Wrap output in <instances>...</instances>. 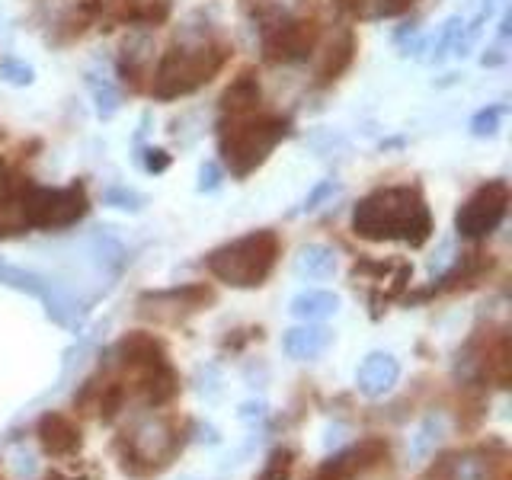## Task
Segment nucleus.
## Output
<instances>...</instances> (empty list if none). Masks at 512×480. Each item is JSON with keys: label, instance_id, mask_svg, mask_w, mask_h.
I'll list each match as a JSON object with an SVG mask.
<instances>
[{"label": "nucleus", "instance_id": "423d86ee", "mask_svg": "<svg viewBox=\"0 0 512 480\" xmlns=\"http://www.w3.org/2000/svg\"><path fill=\"white\" fill-rule=\"evenodd\" d=\"M509 208V186L503 180H493L487 186H480L474 196L461 205V212L455 218L458 234L464 237H487L503 224Z\"/></svg>", "mask_w": 512, "mask_h": 480}, {"label": "nucleus", "instance_id": "2eb2a0df", "mask_svg": "<svg viewBox=\"0 0 512 480\" xmlns=\"http://www.w3.org/2000/svg\"><path fill=\"white\" fill-rule=\"evenodd\" d=\"M336 308H340V298L330 292H304L292 301V314L308 320V324H314V320H327L330 314H336Z\"/></svg>", "mask_w": 512, "mask_h": 480}, {"label": "nucleus", "instance_id": "dca6fc26", "mask_svg": "<svg viewBox=\"0 0 512 480\" xmlns=\"http://www.w3.org/2000/svg\"><path fill=\"white\" fill-rule=\"evenodd\" d=\"M439 439H442V420H439V416H429V420L416 429V436L410 439L413 458H429L432 452H436Z\"/></svg>", "mask_w": 512, "mask_h": 480}, {"label": "nucleus", "instance_id": "f3484780", "mask_svg": "<svg viewBox=\"0 0 512 480\" xmlns=\"http://www.w3.org/2000/svg\"><path fill=\"white\" fill-rule=\"evenodd\" d=\"M448 480H490V468L480 455H461L448 461Z\"/></svg>", "mask_w": 512, "mask_h": 480}, {"label": "nucleus", "instance_id": "f8f14e48", "mask_svg": "<svg viewBox=\"0 0 512 480\" xmlns=\"http://www.w3.org/2000/svg\"><path fill=\"white\" fill-rule=\"evenodd\" d=\"M330 346V330L308 324V327H295L285 333L282 349L288 352V359H298V362H311L317 356H324Z\"/></svg>", "mask_w": 512, "mask_h": 480}, {"label": "nucleus", "instance_id": "393cba45", "mask_svg": "<svg viewBox=\"0 0 512 480\" xmlns=\"http://www.w3.org/2000/svg\"><path fill=\"white\" fill-rule=\"evenodd\" d=\"M215 186H218V167L208 164L202 167V189H215Z\"/></svg>", "mask_w": 512, "mask_h": 480}, {"label": "nucleus", "instance_id": "b1692460", "mask_svg": "<svg viewBox=\"0 0 512 480\" xmlns=\"http://www.w3.org/2000/svg\"><path fill=\"white\" fill-rule=\"evenodd\" d=\"M106 199H109V202H122L119 208H132V205H128V202H141V199L135 196V192H125V189H112Z\"/></svg>", "mask_w": 512, "mask_h": 480}, {"label": "nucleus", "instance_id": "4468645a", "mask_svg": "<svg viewBox=\"0 0 512 480\" xmlns=\"http://www.w3.org/2000/svg\"><path fill=\"white\" fill-rule=\"evenodd\" d=\"M256 106H260V84H256L250 74L237 77L234 84L224 90V96H221V109L231 112V119L247 116V112H253Z\"/></svg>", "mask_w": 512, "mask_h": 480}, {"label": "nucleus", "instance_id": "9b49d317", "mask_svg": "<svg viewBox=\"0 0 512 480\" xmlns=\"http://www.w3.org/2000/svg\"><path fill=\"white\" fill-rule=\"evenodd\" d=\"M400 378V365L394 356L388 352H375V356H368L362 365H359V375H356V384L365 397H381L388 394Z\"/></svg>", "mask_w": 512, "mask_h": 480}, {"label": "nucleus", "instance_id": "6ab92c4d", "mask_svg": "<svg viewBox=\"0 0 512 480\" xmlns=\"http://www.w3.org/2000/svg\"><path fill=\"white\" fill-rule=\"evenodd\" d=\"M292 452L288 448H282V452H276L269 458V464H266V471L256 477V480H288V474H292Z\"/></svg>", "mask_w": 512, "mask_h": 480}, {"label": "nucleus", "instance_id": "6e6552de", "mask_svg": "<svg viewBox=\"0 0 512 480\" xmlns=\"http://www.w3.org/2000/svg\"><path fill=\"white\" fill-rule=\"evenodd\" d=\"M388 458V442L381 439H365L349 452H340L336 458H330L324 468L314 474V480H349L368 468H375L378 461Z\"/></svg>", "mask_w": 512, "mask_h": 480}, {"label": "nucleus", "instance_id": "aec40b11", "mask_svg": "<svg viewBox=\"0 0 512 480\" xmlns=\"http://www.w3.org/2000/svg\"><path fill=\"white\" fill-rule=\"evenodd\" d=\"M500 116H503V109H487V112H480V116L474 119V135H493V132H496V125H500Z\"/></svg>", "mask_w": 512, "mask_h": 480}, {"label": "nucleus", "instance_id": "0eeeda50", "mask_svg": "<svg viewBox=\"0 0 512 480\" xmlns=\"http://www.w3.org/2000/svg\"><path fill=\"white\" fill-rule=\"evenodd\" d=\"M317 23H276L266 36V58L269 61H304L317 42Z\"/></svg>", "mask_w": 512, "mask_h": 480}, {"label": "nucleus", "instance_id": "412c9836", "mask_svg": "<svg viewBox=\"0 0 512 480\" xmlns=\"http://www.w3.org/2000/svg\"><path fill=\"white\" fill-rule=\"evenodd\" d=\"M0 74H4L7 80H13V84H29L32 80V71L26 68V64H16V61H4Z\"/></svg>", "mask_w": 512, "mask_h": 480}, {"label": "nucleus", "instance_id": "5701e85b", "mask_svg": "<svg viewBox=\"0 0 512 480\" xmlns=\"http://www.w3.org/2000/svg\"><path fill=\"white\" fill-rule=\"evenodd\" d=\"M336 192V183H324V186H317L314 192H311V199L304 202V208H308V212H314V208H320V202H324L327 196H333Z\"/></svg>", "mask_w": 512, "mask_h": 480}, {"label": "nucleus", "instance_id": "39448f33", "mask_svg": "<svg viewBox=\"0 0 512 480\" xmlns=\"http://www.w3.org/2000/svg\"><path fill=\"white\" fill-rule=\"evenodd\" d=\"M10 196L20 205L23 221L32 224V228H64V224H74L87 212V196L80 186H64V189L20 186Z\"/></svg>", "mask_w": 512, "mask_h": 480}, {"label": "nucleus", "instance_id": "ddd939ff", "mask_svg": "<svg viewBox=\"0 0 512 480\" xmlns=\"http://www.w3.org/2000/svg\"><path fill=\"white\" fill-rule=\"evenodd\" d=\"M336 269H340V260H336V253L330 247H324V244L301 247L298 260H295V272L301 279H311V282L336 276Z\"/></svg>", "mask_w": 512, "mask_h": 480}, {"label": "nucleus", "instance_id": "20e7f679", "mask_svg": "<svg viewBox=\"0 0 512 480\" xmlns=\"http://www.w3.org/2000/svg\"><path fill=\"white\" fill-rule=\"evenodd\" d=\"M282 135H285V122L276 116H260V119L237 116L231 125L221 128V154L228 160L231 173L247 176L253 167L263 164L266 154L276 148Z\"/></svg>", "mask_w": 512, "mask_h": 480}, {"label": "nucleus", "instance_id": "a211bd4d", "mask_svg": "<svg viewBox=\"0 0 512 480\" xmlns=\"http://www.w3.org/2000/svg\"><path fill=\"white\" fill-rule=\"evenodd\" d=\"M487 375L496 384H500V388H506V381H509V340H506V336L490 349V356H487Z\"/></svg>", "mask_w": 512, "mask_h": 480}, {"label": "nucleus", "instance_id": "1a4fd4ad", "mask_svg": "<svg viewBox=\"0 0 512 480\" xmlns=\"http://www.w3.org/2000/svg\"><path fill=\"white\" fill-rule=\"evenodd\" d=\"M39 442L48 455H74L80 448V426L64 413H45L39 420Z\"/></svg>", "mask_w": 512, "mask_h": 480}, {"label": "nucleus", "instance_id": "f03ea898", "mask_svg": "<svg viewBox=\"0 0 512 480\" xmlns=\"http://www.w3.org/2000/svg\"><path fill=\"white\" fill-rule=\"evenodd\" d=\"M276 256H279L276 231H253L212 250L205 256V266L224 285L256 288L269 279L272 266H276Z\"/></svg>", "mask_w": 512, "mask_h": 480}, {"label": "nucleus", "instance_id": "9d476101", "mask_svg": "<svg viewBox=\"0 0 512 480\" xmlns=\"http://www.w3.org/2000/svg\"><path fill=\"white\" fill-rule=\"evenodd\" d=\"M0 282L4 285H10V288H20V292H26V295H32V298H39V301H45L48 304V314H52L55 320H68L64 317V301L55 295V288L48 285L42 276H36V272H26V269H20V266H10V263H0Z\"/></svg>", "mask_w": 512, "mask_h": 480}, {"label": "nucleus", "instance_id": "f257e3e1", "mask_svg": "<svg viewBox=\"0 0 512 480\" xmlns=\"http://www.w3.org/2000/svg\"><path fill=\"white\" fill-rule=\"evenodd\" d=\"M352 231L365 240H404L410 247H423L432 237V215L420 192L410 186H388L365 196L352 212Z\"/></svg>", "mask_w": 512, "mask_h": 480}, {"label": "nucleus", "instance_id": "7ed1b4c3", "mask_svg": "<svg viewBox=\"0 0 512 480\" xmlns=\"http://www.w3.org/2000/svg\"><path fill=\"white\" fill-rule=\"evenodd\" d=\"M224 58H228V52L221 45H205V42L192 48L176 45L173 52L164 55L154 74V96L173 100V96H186L192 90H199L202 84L212 80V74L221 71Z\"/></svg>", "mask_w": 512, "mask_h": 480}, {"label": "nucleus", "instance_id": "4be33fe9", "mask_svg": "<svg viewBox=\"0 0 512 480\" xmlns=\"http://www.w3.org/2000/svg\"><path fill=\"white\" fill-rule=\"evenodd\" d=\"M96 109H100V116H112V112L119 109L116 93H112L109 87L106 90H96Z\"/></svg>", "mask_w": 512, "mask_h": 480}]
</instances>
